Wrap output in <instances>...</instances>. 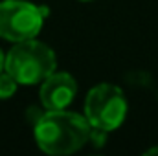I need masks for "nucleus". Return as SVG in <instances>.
I'll use <instances>...</instances> for the list:
<instances>
[{
    "mask_svg": "<svg viewBox=\"0 0 158 156\" xmlns=\"http://www.w3.org/2000/svg\"><path fill=\"white\" fill-rule=\"evenodd\" d=\"M92 125L86 116L63 110H48L35 123V142L46 154H70L90 142Z\"/></svg>",
    "mask_w": 158,
    "mask_h": 156,
    "instance_id": "nucleus-1",
    "label": "nucleus"
},
{
    "mask_svg": "<svg viewBox=\"0 0 158 156\" xmlns=\"http://www.w3.org/2000/svg\"><path fill=\"white\" fill-rule=\"evenodd\" d=\"M57 68L55 53L50 46L35 39L13 42L6 55V72L19 84H39Z\"/></svg>",
    "mask_w": 158,
    "mask_h": 156,
    "instance_id": "nucleus-2",
    "label": "nucleus"
},
{
    "mask_svg": "<svg viewBox=\"0 0 158 156\" xmlns=\"http://www.w3.org/2000/svg\"><path fill=\"white\" fill-rule=\"evenodd\" d=\"M85 116L92 129L103 132L116 130L127 116V99L123 90L110 83L94 86L85 99Z\"/></svg>",
    "mask_w": 158,
    "mask_h": 156,
    "instance_id": "nucleus-3",
    "label": "nucleus"
},
{
    "mask_svg": "<svg viewBox=\"0 0 158 156\" xmlns=\"http://www.w3.org/2000/svg\"><path fill=\"white\" fill-rule=\"evenodd\" d=\"M42 7L26 0L0 2V37L9 42L35 39L42 30Z\"/></svg>",
    "mask_w": 158,
    "mask_h": 156,
    "instance_id": "nucleus-4",
    "label": "nucleus"
},
{
    "mask_svg": "<svg viewBox=\"0 0 158 156\" xmlns=\"http://www.w3.org/2000/svg\"><path fill=\"white\" fill-rule=\"evenodd\" d=\"M77 94V83L66 72H53L40 83V103L46 110L68 109Z\"/></svg>",
    "mask_w": 158,
    "mask_h": 156,
    "instance_id": "nucleus-5",
    "label": "nucleus"
},
{
    "mask_svg": "<svg viewBox=\"0 0 158 156\" xmlns=\"http://www.w3.org/2000/svg\"><path fill=\"white\" fill-rule=\"evenodd\" d=\"M17 86H19V83H17V79L13 77L9 72H0V99H7V97H11L15 92H17Z\"/></svg>",
    "mask_w": 158,
    "mask_h": 156,
    "instance_id": "nucleus-6",
    "label": "nucleus"
},
{
    "mask_svg": "<svg viewBox=\"0 0 158 156\" xmlns=\"http://www.w3.org/2000/svg\"><path fill=\"white\" fill-rule=\"evenodd\" d=\"M6 70V55H4V51L0 50V72H4Z\"/></svg>",
    "mask_w": 158,
    "mask_h": 156,
    "instance_id": "nucleus-7",
    "label": "nucleus"
},
{
    "mask_svg": "<svg viewBox=\"0 0 158 156\" xmlns=\"http://www.w3.org/2000/svg\"><path fill=\"white\" fill-rule=\"evenodd\" d=\"M145 154H158V147H151V149H149Z\"/></svg>",
    "mask_w": 158,
    "mask_h": 156,
    "instance_id": "nucleus-8",
    "label": "nucleus"
}]
</instances>
